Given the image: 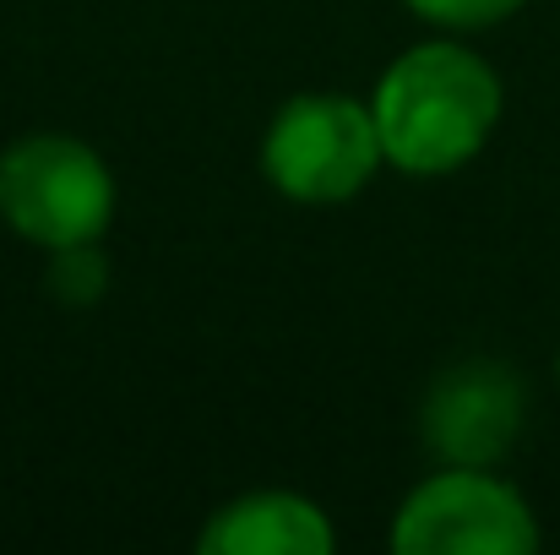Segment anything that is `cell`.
Returning a JSON list of instances; mask_svg holds the SVG:
<instances>
[{
  "mask_svg": "<svg viewBox=\"0 0 560 555\" xmlns=\"http://www.w3.org/2000/svg\"><path fill=\"white\" fill-rule=\"evenodd\" d=\"M408 5L435 16V22H452V27H479V22H495V16L517 11L523 0H408Z\"/></svg>",
  "mask_w": 560,
  "mask_h": 555,
  "instance_id": "cell-8",
  "label": "cell"
},
{
  "mask_svg": "<svg viewBox=\"0 0 560 555\" xmlns=\"http://www.w3.org/2000/svg\"><path fill=\"white\" fill-rule=\"evenodd\" d=\"M109 207L115 190L104 164L66 137H33L0 159V212L49 251L93 240Z\"/></svg>",
  "mask_w": 560,
  "mask_h": 555,
  "instance_id": "cell-2",
  "label": "cell"
},
{
  "mask_svg": "<svg viewBox=\"0 0 560 555\" xmlns=\"http://www.w3.org/2000/svg\"><path fill=\"white\" fill-rule=\"evenodd\" d=\"M49 284L66 294V300H98V289H104V262L88 251V240L82 245H60L55 251V267H49Z\"/></svg>",
  "mask_w": 560,
  "mask_h": 555,
  "instance_id": "cell-7",
  "label": "cell"
},
{
  "mask_svg": "<svg viewBox=\"0 0 560 555\" xmlns=\"http://www.w3.org/2000/svg\"><path fill=\"white\" fill-rule=\"evenodd\" d=\"M375 115L349 99H300L267 137V175L300 201H343L371 181L381 159Z\"/></svg>",
  "mask_w": 560,
  "mask_h": 555,
  "instance_id": "cell-3",
  "label": "cell"
},
{
  "mask_svg": "<svg viewBox=\"0 0 560 555\" xmlns=\"http://www.w3.org/2000/svg\"><path fill=\"white\" fill-rule=\"evenodd\" d=\"M534 540L539 534L528 507L474 469L419 485L392 529V545L402 555H528Z\"/></svg>",
  "mask_w": 560,
  "mask_h": 555,
  "instance_id": "cell-4",
  "label": "cell"
},
{
  "mask_svg": "<svg viewBox=\"0 0 560 555\" xmlns=\"http://www.w3.org/2000/svg\"><path fill=\"white\" fill-rule=\"evenodd\" d=\"M207 555H327L332 529L311 501L294 496H250L212 518L201 534Z\"/></svg>",
  "mask_w": 560,
  "mask_h": 555,
  "instance_id": "cell-6",
  "label": "cell"
},
{
  "mask_svg": "<svg viewBox=\"0 0 560 555\" xmlns=\"http://www.w3.org/2000/svg\"><path fill=\"white\" fill-rule=\"evenodd\" d=\"M501 115V88L485 60L457 44H424L402 55L375 93V131L392 164L413 175H446L468 164Z\"/></svg>",
  "mask_w": 560,
  "mask_h": 555,
  "instance_id": "cell-1",
  "label": "cell"
},
{
  "mask_svg": "<svg viewBox=\"0 0 560 555\" xmlns=\"http://www.w3.org/2000/svg\"><path fill=\"white\" fill-rule=\"evenodd\" d=\"M523 430V386L506 366H463L435 381L424 403V441L457 469L495 463Z\"/></svg>",
  "mask_w": 560,
  "mask_h": 555,
  "instance_id": "cell-5",
  "label": "cell"
}]
</instances>
